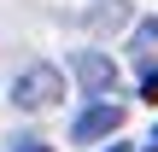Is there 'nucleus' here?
Returning a JSON list of instances; mask_svg holds the SVG:
<instances>
[{"label": "nucleus", "mask_w": 158, "mask_h": 152, "mask_svg": "<svg viewBox=\"0 0 158 152\" xmlns=\"http://www.w3.org/2000/svg\"><path fill=\"white\" fill-rule=\"evenodd\" d=\"M135 152H158V123H152V135H147V141H141Z\"/></svg>", "instance_id": "6e6552de"}, {"label": "nucleus", "mask_w": 158, "mask_h": 152, "mask_svg": "<svg viewBox=\"0 0 158 152\" xmlns=\"http://www.w3.org/2000/svg\"><path fill=\"white\" fill-rule=\"evenodd\" d=\"M123 23H129V0H94L88 29H123Z\"/></svg>", "instance_id": "39448f33"}, {"label": "nucleus", "mask_w": 158, "mask_h": 152, "mask_svg": "<svg viewBox=\"0 0 158 152\" xmlns=\"http://www.w3.org/2000/svg\"><path fill=\"white\" fill-rule=\"evenodd\" d=\"M100 152H129V146H123V141H111V146H100Z\"/></svg>", "instance_id": "1a4fd4ad"}, {"label": "nucleus", "mask_w": 158, "mask_h": 152, "mask_svg": "<svg viewBox=\"0 0 158 152\" xmlns=\"http://www.w3.org/2000/svg\"><path fill=\"white\" fill-rule=\"evenodd\" d=\"M59 100H64V70H59V64L35 59V64H23V70L12 76V105H18V111H47V105H59Z\"/></svg>", "instance_id": "f257e3e1"}, {"label": "nucleus", "mask_w": 158, "mask_h": 152, "mask_svg": "<svg viewBox=\"0 0 158 152\" xmlns=\"http://www.w3.org/2000/svg\"><path fill=\"white\" fill-rule=\"evenodd\" d=\"M6 152H53V146H47L41 135H12V141H6Z\"/></svg>", "instance_id": "423d86ee"}, {"label": "nucleus", "mask_w": 158, "mask_h": 152, "mask_svg": "<svg viewBox=\"0 0 158 152\" xmlns=\"http://www.w3.org/2000/svg\"><path fill=\"white\" fill-rule=\"evenodd\" d=\"M129 59H135L141 70H152V59H158V18H141V23H135V35H129Z\"/></svg>", "instance_id": "20e7f679"}, {"label": "nucleus", "mask_w": 158, "mask_h": 152, "mask_svg": "<svg viewBox=\"0 0 158 152\" xmlns=\"http://www.w3.org/2000/svg\"><path fill=\"white\" fill-rule=\"evenodd\" d=\"M117 129H123V105H117V100H94V105H82V111L70 117V141H76V146L111 141Z\"/></svg>", "instance_id": "f03ea898"}, {"label": "nucleus", "mask_w": 158, "mask_h": 152, "mask_svg": "<svg viewBox=\"0 0 158 152\" xmlns=\"http://www.w3.org/2000/svg\"><path fill=\"white\" fill-rule=\"evenodd\" d=\"M70 76L82 82L88 100H106V94L117 88V64H111L106 53H76V59H70Z\"/></svg>", "instance_id": "7ed1b4c3"}, {"label": "nucleus", "mask_w": 158, "mask_h": 152, "mask_svg": "<svg viewBox=\"0 0 158 152\" xmlns=\"http://www.w3.org/2000/svg\"><path fill=\"white\" fill-rule=\"evenodd\" d=\"M141 100L158 105V64H152V70H141Z\"/></svg>", "instance_id": "0eeeda50"}]
</instances>
